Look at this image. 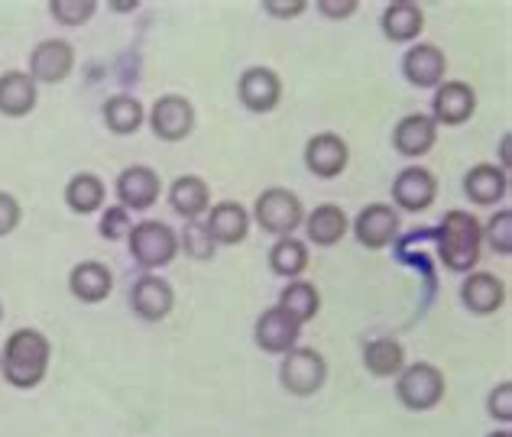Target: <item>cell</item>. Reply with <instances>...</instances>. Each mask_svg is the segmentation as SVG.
<instances>
[{"mask_svg": "<svg viewBox=\"0 0 512 437\" xmlns=\"http://www.w3.org/2000/svg\"><path fill=\"white\" fill-rule=\"evenodd\" d=\"M49 357H52V344L46 340V334L33 331V327H23V331L10 334L7 347H4V360H0V370H4V379L10 386L33 389L46 379Z\"/></svg>", "mask_w": 512, "mask_h": 437, "instance_id": "6da1fadb", "label": "cell"}, {"mask_svg": "<svg viewBox=\"0 0 512 437\" xmlns=\"http://www.w3.org/2000/svg\"><path fill=\"white\" fill-rule=\"evenodd\" d=\"M483 247V227L474 214L448 211L438 230V259L451 272H470L480 259Z\"/></svg>", "mask_w": 512, "mask_h": 437, "instance_id": "7a4b0ae2", "label": "cell"}, {"mask_svg": "<svg viewBox=\"0 0 512 437\" xmlns=\"http://www.w3.org/2000/svg\"><path fill=\"white\" fill-rule=\"evenodd\" d=\"M127 243H130V256L137 259L143 269H163L172 263L175 253H179V234L163 221L133 224Z\"/></svg>", "mask_w": 512, "mask_h": 437, "instance_id": "3957f363", "label": "cell"}, {"mask_svg": "<svg viewBox=\"0 0 512 437\" xmlns=\"http://www.w3.org/2000/svg\"><path fill=\"white\" fill-rule=\"evenodd\" d=\"M256 224H260L266 234L276 237H292V230H299L305 221V208L295 191L289 188H266L260 198H256L253 208Z\"/></svg>", "mask_w": 512, "mask_h": 437, "instance_id": "277c9868", "label": "cell"}, {"mask_svg": "<svg viewBox=\"0 0 512 437\" xmlns=\"http://www.w3.org/2000/svg\"><path fill=\"white\" fill-rule=\"evenodd\" d=\"M396 395L409 412H431L444 399V373L431 363L402 366L396 379Z\"/></svg>", "mask_w": 512, "mask_h": 437, "instance_id": "5b68a950", "label": "cell"}, {"mask_svg": "<svg viewBox=\"0 0 512 437\" xmlns=\"http://www.w3.org/2000/svg\"><path fill=\"white\" fill-rule=\"evenodd\" d=\"M282 386L292 395H315L328 382V363L318 350L308 347H292L282 360Z\"/></svg>", "mask_w": 512, "mask_h": 437, "instance_id": "8992f818", "label": "cell"}, {"mask_svg": "<svg viewBox=\"0 0 512 437\" xmlns=\"http://www.w3.org/2000/svg\"><path fill=\"white\" fill-rule=\"evenodd\" d=\"M477 111V94L464 81H441L431 101V120L438 127H461Z\"/></svg>", "mask_w": 512, "mask_h": 437, "instance_id": "52a82bcc", "label": "cell"}, {"mask_svg": "<svg viewBox=\"0 0 512 437\" xmlns=\"http://www.w3.org/2000/svg\"><path fill=\"white\" fill-rule=\"evenodd\" d=\"M150 124L159 140L179 143L195 130V107H192V101H185L182 94H166V98H159L153 104Z\"/></svg>", "mask_w": 512, "mask_h": 437, "instance_id": "ba28073f", "label": "cell"}, {"mask_svg": "<svg viewBox=\"0 0 512 437\" xmlns=\"http://www.w3.org/2000/svg\"><path fill=\"white\" fill-rule=\"evenodd\" d=\"M163 182L150 166H130L117 179V201L124 211H146L159 201Z\"/></svg>", "mask_w": 512, "mask_h": 437, "instance_id": "9c48e42d", "label": "cell"}, {"mask_svg": "<svg viewBox=\"0 0 512 437\" xmlns=\"http://www.w3.org/2000/svg\"><path fill=\"white\" fill-rule=\"evenodd\" d=\"M240 101H244L247 111L253 114H269L282 98V81L273 68H263V65H253L240 75V85H237Z\"/></svg>", "mask_w": 512, "mask_h": 437, "instance_id": "30bf717a", "label": "cell"}, {"mask_svg": "<svg viewBox=\"0 0 512 437\" xmlns=\"http://www.w3.org/2000/svg\"><path fill=\"white\" fill-rule=\"evenodd\" d=\"M350 162V149L338 133H318L305 146V166L318 179H338Z\"/></svg>", "mask_w": 512, "mask_h": 437, "instance_id": "8fae6325", "label": "cell"}, {"mask_svg": "<svg viewBox=\"0 0 512 437\" xmlns=\"http://www.w3.org/2000/svg\"><path fill=\"white\" fill-rule=\"evenodd\" d=\"M396 234H399V214L389 204H367L354 221V237L367 250L389 247Z\"/></svg>", "mask_w": 512, "mask_h": 437, "instance_id": "7c38bea8", "label": "cell"}, {"mask_svg": "<svg viewBox=\"0 0 512 437\" xmlns=\"http://www.w3.org/2000/svg\"><path fill=\"white\" fill-rule=\"evenodd\" d=\"M256 347L266 350V353H289L295 344H299V334H302V324L289 318L286 311L279 305L269 308L260 314V321H256Z\"/></svg>", "mask_w": 512, "mask_h": 437, "instance_id": "4fadbf2b", "label": "cell"}, {"mask_svg": "<svg viewBox=\"0 0 512 437\" xmlns=\"http://www.w3.org/2000/svg\"><path fill=\"white\" fill-rule=\"evenodd\" d=\"M438 195V182L435 175L422 166H412V169H402L399 179L393 182V201L399 204L402 211H428L435 204Z\"/></svg>", "mask_w": 512, "mask_h": 437, "instance_id": "5bb4252c", "label": "cell"}, {"mask_svg": "<svg viewBox=\"0 0 512 437\" xmlns=\"http://www.w3.org/2000/svg\"><path fill=\"white\" fill-rule=\"evenodd\" d=\"M130 305H133V311H137L143 321H163V318H169V311L175 308V292H172V285L166 279L150 276V272H146L143 279L133 282Z\"/></svg>", "mask_w": 512, "mask_h": 437, "instance_id": "9a60e30c", "label": "cell"}, {"mask_svg": "<svg viewBox=\"0 0 512 437\" xmlns=\"http://www.w3.org/2000/svg\"><path fill=\"white\" fill-rule=\"evenodd\" d=\"M75 65V52L65 39H46L39 43L30 56V78L33 81H46V85H56L65 81Z\"/></svg>", "mask_w": 512, "mask_h": 437, "instance_id": "2e32d148", "label": "cell"}, {"mask_svg": "<svg viewBox=\"0 0 512 437\" xmlns=\"http://www.w3.org/2000/svg\"><path fill=\"white\" fill-rule=\"evenodd\" d=\"M448 72V62H444V52L431 43H419L406 52L402 59V75H406L409 85L415 88H438Z\"/></svg>", "mask_w": 512, "mask_h": 437, "instance_id": "e0dca14e", "label": "cell"}, {"mask_svg": "<svg viewBox=\"0 0 512 437\" xmlns=\"http://www.w3.org/2000/svg\"><path fill=\"white\" fill-rule=\"evenodd\" d=\"M438 140V124L431 120L428 114H409L402 117L396 130H393V146L399 156H409V159H419L425 156L431 146Z\"/></svg>", "mask_w": 512, "mask_h": 437, "instance_id": "ac0fdd59", "label": "cell"}, {"mask_svg": "<svg viewBox=\"0 0 512 437\" xmlns=\"http://www.w3.org/2000/svg\"><path fill=\"white\" fill-rule=\"evenodd\" d=\"M205 227H208V234H211L214 243H221V247H234V243L247 240L250 214L234 201H221V204H214V208H211Z\"/></svg>", "mask_w": 512, "mask_h": 437, "instance_id": "d6986e66", "label": "cell"}, {"mask_svg": "<svg viewBox=\"0 0 512 437\" xmlns=\"http://www.w3.org/2000/svg\"><path fill=\"white\" fill-rule=\"evenodd\" d=\"M302 224H305L308 243H315V247H334V243H341L344 234L350 230L347 214L338 208V204H318L312 214H305Z\"/></svg>", "mask_w": 512, "mask_h": 437, "instance_id": "ffe728a7", "label": "cell"}, {"mask_svg": "<svg viewBox=\"0 0 512 437\" xmlns=\"http://www.w3.org/2000/svg\"><path fill=\"white\" fill-rule=\"evenodd\" d=\"M461 302L474 314H493L506 302V285L503 279L490 276V272H474L461 285Z\"/></svg>", "mask_w": 512, "mask_h": 437, "instance_id": "44dd1931", "label": "cell"}, {"mask_svg": "<svg viewBox=\"0 0 512 437\" xmlns=\"http://www.w3.org/2000/svg\"><path fill=\"white\" fill-rule=\"evenodd\" d=\"M169 204L185 221H198V217L211 208V188L205 179H198V175H182V179H175L169 188Z\"/></svg>", "mask_w": 512, "mask_h": 437, "instance_id": "7402d4cb", "label": "cell"}, {"mask_svg": "<svg viewBox=\"0 0 512 437\" xmlns=\"http://www.w3.org/2000/svg\"><path fill=\"white\" fill-rule=\"evenodd\" d=\"M464 191L467 198L474 204H496L506 198L509 191V175L506 169L500 166H490V162H480V166H474L467 175H464Z\"/></svg>", "mask_w": 512, "mask_h": 437, "instance_id": "603a6c76", "label": "cell"}, {"mask_svg": "<svg viewBox=\"0 0 512 437\" xmlns=\"http://www.w3.org/2000/svg\"><path fill=\"white\" fill-rule=\"evenodd\" d=\"M69 289L78 302L98 305L114 292V276H111V269L101 263H78L69 276Z\"/></svg>", "mask_w": 512, "mask_h": 437, "instance_id": "cb8c5ba5", "label": "cell"}, {"mask_svg": "<svg viewBox=\"0 0 512 437\" xmlns=\"http://www.w3.org/2000/svg\"><path fill=\"white\" fill-rule=\"evenodd\" d=\"M425 26V13L419 4H409V0H396L383 10V33L393 43H412L415 36L422 33Z\"/></svg>", "mask_w": 512, "mask_h": 437, "instance_id": "d4e9b609", "label": "cell"}, {"mask_svg": "<svg viewBox=\"0 0 512 437\" xmlns=\"http://www.w3.org/2000/svg\"><path fill=\"white\" fill-rule=\"evenodd\" d=\"M36 107V81L23 72L0 75V114L23 117Z\"/></svg>", "mask_w": 512, "mask_h": 437, "instance_id": "484cf974", "label": "cell"}, {"mask_svg": "<svg viewBox=\"0 0 512 437\" xmlns=\"http://www.w3.org/2000/svg\"><path fill=\"white\" fill-rule=\"evenodd\" d=\"M363 366H367V373L380 379L399 376L402 366H406V350H402V344L393 337H376L363 347Z\"/></svg>", "mask_w": 512, "mask_h": 437, "instance_id": "4316f807", "label": "cell"}, {"mask_svg": "<svg viewBox=\"0 0 512 437\" xmlns=\"http://www.w3.org/2000/svg\"><path fill=\"white\" fill-rule=\"evenodd\" d=\"M279 308L299 324H308L321 308V295L312 282H289L279 295Z\"/></svg>", "mask_w": 512, "mask_h": 437, "instance_id": "83f0119b", "label": "cell"}, {"mask_svg": "<svg viewBox=\"0 0 512 437\" xmlns=\"http://www.w3.org/2000/svg\"><path fill=\"white\" fill-rule=\"evenodd\" d=\"M269 266L282 279H299L308 269V247L295 237H279L276 247L269 250Z\"/></svg>", "mask_w": 512, "mask_h": 437, "instance_id": "f1b7e54d", "label": "cell"}, {"mask_svg": "<svg viewBox=\"0 0 512 437\" xmlns=\"http://www.w3.org/2000/svg\"><path fill=\"white\" fill-rule=\"evenodd\" d=\"M143 104L137 98H127V94H117V98H111L104 104V124L111 127L117 136H130L137 133L140 124H143Z\"/></svg>", "mask_w": 512, "mask_h": 437, "instance_id": "f546056e", "label": "cell"}, {"mask_svg": "<svg viewBox=\"0 0 512 437\" xmlns=\"http://www.w3.org/2000/svg\"><path fill=\"white\" fill-rule=\"evenodd\" d=\"M104 195H107L104 182L98 179V175H91V172L75 175V179L69 182V188H65V201H69V208H72L75 214H91V211H98L101 204H104Z\"/></svg>", "mask_w": 512, "mask_h": 437, "instance_id": "4dcf8cb0", "label": "cell"}, {"mask_svg": "<svg viewBox=\"0 0 512 437\" xmlns=\"http://www.w3.org/2000/svg\"><path fill=\"white\" fill-rule=\"evenodd\" d=\"M94 10H98V4H94V0H56V4H49V13L59 23H65V26H82V23H88L94 17Z\"/></svg>", "mask_w": 512, "mask_h": 437, "instance_id": "1f68e13d", "label": "cell"}, {"mask_svg": "<svg viewBox=\"0 0 512 437\" xmlns=\"http://www.w3.org/2000/svg\"><path fill=\"white\" fill-rule=\"evenodd\" d=\"M483 237L490 240V247L500 253V256H509L512 253V211L503 208L490 217L487 230H483Z\"/></svg>", "mask_w": 512, "mask_h": 437, "instance_id": "d6a6232c", "label": "cell"}, {"mask_svg": "<svg viewBox=\"0 0 512 437\" xmlns=\"http://www.w3.org/2000/svg\"><path fill=\"white\" fill-rule=\"evenodd\" d=\"M179 247L192 259H211L214 256V240L208 234V227L198 224V221H188L185 234L179 237Z\"/></svg>", "mask_w": 512, "mask_h": 437, "instance_id": "836d02e7", "label": "cell"}, {"mask_svg": "<svg viewBox=\"0 0 512 437\" xmlns=\"http://www.w3.org/2000/svg\"><path fill=\"white\" fill-rule=\"evenodd\" d=\"M130 214L124 208H111L104 217H101V237L104 240H120L130 234Z\"/></svg>", "mask_w": 512, "mask_h": 437, "instance_id": "e575fe53", "label": "cell"}, {"mask_svg": "<svg viewBox=\"0 0 512 437\" xmlns=\"http://www.w3.org/2000/svg\"><path fill=\"white\" fill-rule=\"evenodd\" d=\"M487 408H490L493 418H500L509 425V421H512V382H500V386L490 392Z\"/></svg>", "mask_w": 512, "mask_h": 437, "instance_id": "d590c367", "label": "cell"}, {"mask_svg": "<svg viewBox=\"0 0 512 437\" xmlns=\"http://www.w3.org/2000/svg\"><path fill=\"white\" fill-rule=\"evenodd\" d=\"M20 224V204L13 195H7V191H0V237L13 234Z\"/></svg>", "mask_w": 512, "mask_h": 437, "instance_id": "8d00e7d4", "label": "cell"}, {"mask_svg": "<svg viewBox=\"0 0 512 437\" xmlns=\"http://www.w3.org/2000/svg\"><path fill=\"white\" fill-rule=\"evenodd\" d=\"M318 10L325 13V17H338L341 20V17H350V13L357 10V4H354V0H344V4H331V0H321Z\"/></svg>", "mask_w": 512, "mask_h": 437, "instance_id": "74e56055", "label": "cell"}, {"mask_svg": "<svg viewBox=\"0 0 512 437\" xmlns=\"http://www.w3.org/2000/svg\"><path fill=\"white\" fill-rule=\"evenodd\" d=\"M263 10L273 13V17H299V13L305 10V4L302 0H295V4H273V0H269V4H263Z\"/></svg>", "mask_w": 512, "mask_h": 437, "instance_id": "f35d334b", "label": "cell"}, {"mask_svg": "<svg viewBox=\"0 0 512 437\" xmlns=\"http://www.w3.org/2000/svg\"><path fill=\"white\" fill-rule=\"evenodd\" d=\"M503 162H509V136L503 140Z\"/></svg>", "mask_w": 512, "mask_h": 437, "instance_id": "ab89813d", "label": "cell"}, {"mask_svg": "<svg viewBox=\"0 0 512 437\" xmlns=\"http://www.w3.org/2000/svg\"><path fill=\"white\" fill-rule=\"evenodd\" d=\"M487 437H512V431H493V434H487Z\"/></svg>", "mask_w": 512, "mask_h": 437, "instance_id": "60d3db41", "label": "cell"}, {"mask_svg": "<svg viewBox=\"0 0 512 437\" xmlns=\"http://www.w3.org/2000/svg\"><path fill=\"white\" fill-rule=\"evenodd\" d=\"M0 318H4V308H0Z\"/></svg>", "mask_w": 512, "mask_h": 437, "instance_id": "b9f144b4", "label": "cell"}]
</instances>
